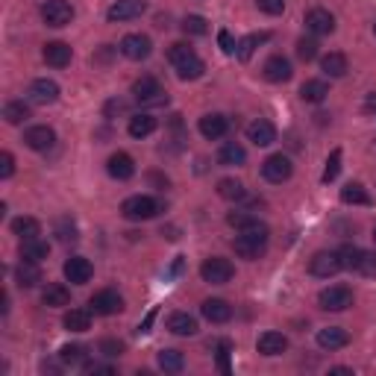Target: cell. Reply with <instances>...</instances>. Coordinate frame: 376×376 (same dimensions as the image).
I'll list each match as a JSON object with an SVG mask.
<instances>
[{
  "label": "cell",
  "mask_w": 376,
  "mask_h": 376,
  "mask_svg": "<svg viewBox=\"0 0 376 376\" xmlns=\"http://www.w3.org/2000/svg\"><path fill=\"white\" fill-rule=\"evenodd\" d=\"M197 129H200V135H203V138H209V141H218V138L227 135L229 121H227V118H223V115L212 112V115H203V118H200Z\"/></svg>",
  "instance_id": "cell-14"
},
{
  "label": "cell",
  "mask_w": 376,
  "mask_h": 376,
  "mask_svg": "<svg viewBox=\"0 0 376 376\" xmlns=\"http://www.w3.org/2000/svg\"><path fill=\"white\" fill-rule=\"evenodd\" d=\"M229 352H232V344L229 341H220L218 344V368H220V373H232V368H229Z\"/></svg>",
  "instance_id": "cell-47"
},
{
  "label": "cell",
  "mask_w": 376,
  "mask_h": 376,
  "mask_svg": "<svg viewBox=\"0 0 376 376\" xmlns=\"http://www.w3.org/2000/svg\"><path fill=\"white\" fill-rule=\"evenodd\" d=\"M359 274L361 276H376V253H368V250H361V258H359Z\"/></svg>",
  "instance_id": "cell-46"
},
{
  "label": "cell",
  "mask_w": 376,
  "mask_h": 376,
  "mask_svg": "<svg viewBox=\"0 0 376 376\" xmlns=\"http://www.w3.org/2000/svg\"><path fill=\"white\" fill-rule=\"evenodd\" d=\"M53 141H56V133H53V126H47V124H39V126H30L27 133H24V144H27L30 150H50L53 147Z\"/></svg>",
  "instance_id": "cell-12"
},
{
  "label": "cell",
  "mask_w": 376,
  "mask_h": 376,
  "mask_svg": "<svg viewBox=\"0 0 376 376\" xmlns=\"http://www.w3.org/2000/svg\"><path fill=\"white\" fill-rule=\"evenodd\" d=\"M156 118H153V115H147V112H141V115H133V118H129V135H133V138H147V135H153V133H156Z\"/></svg>",
  "instance_id": "cell-28"
},
{
  "label": "cell",
  "mask_w": 376,
  "mask_h": 376,
  "mask_svg": "<svg viewBox=\"0 0 376 376\" xmlns=\"http://www.w3.org/2000/svg\"><path fill=\"white\" fill-rule=\"evenodd\" d=\"M194 50H191V47H188L185 41H176V44H171V50H168V59H171V62L176 65V62H182V59L185 56H191Z\"/></svg>",
  "instance_id": "cell-50"
},
{
  "label": "cell",
  "mask_w": 376,
  "mask_h": 376,
  "mask_svg": "<svg viewBox=\"0 0 376 376\" xmlns=\"http://www.w3.org/2000/svg\"><path fill=\"white\" fill-rule=\"evenodd\" d=\"M267 39H270L267 32H250V35H244V39L238 41V50H235V53H238L241 62H250L253 50H256V47L262 44V41H267Z\"/></svg>",
  "instance_id": "cell-35"
},
{
  "label": "cell",
  "mask_w": 376,
  "mask_h": 376,
  "mask_svg": "<svg viewBox=\"0 0 376 376\" xmlns=\"http://www.w3.org/2000/svg\"><path fill=\"white\" fill-rule=\"evenodd\" d=\"M200 312H203V317L209 323H227L232 317V306L220 297H209V300H203V306H200Z\"/></svg>",
  "instance_id": "cell-17"
},
{
  "label": "cell",
  "mask_w": 376,
  "mask_h": 376,
  "mask_svg": "<svg viewBox=\"0 0 376 376\" xmlns=\"http://www.w3.org/2000/svg\"><path fill=\"white\" fill-rule=\"evenodd\" d=\"M121 212H124L126 220H150V218L159 215V203L153 197H147V194H135V197L124 200Z\"/></svg>",
  "instance_id": "cell-3"
},
{
  "label": "cell",
  "mask_w": 376,
  "mask_h": 376,
  "mask_svg": "<svg viewBox=\"0 0 376 376\" xmlns=\"http://www.w3.org/2000/svg\"><path fill=\"white\" fill-rule=\"evenodd\" d=\"M373 32H376V24H373Z\"/></svg>",
  "instance_id": "cell-59"
},
{
  "label": "cell",
  "mask_w": 376,
  "mask_h": 376,
  "mask_svg": "<svg viewBox=\"0 0 376 376\" xmlns=\"http://www.w3.org/2000/svg\"><path fill=\"white\" fill-rule=\"evenodd\" d=\"M326 94H329V86H326L323 79H306L303 86H300V97L306 103H323Z\"/></svg>",
  "instance_id": "cell-30"
},
{
  "label": "cell",
  "mask_w": 376,
  "mask_h": 376,
  "mask_svg": "<svg viewBox=\"0 0 376 376\" xmlns=\"http://www.w3.org/2000/svg\"><path fill=\"white\" fill-rule=\"evenodd\" d=\"M364 109H368V112H376V94H370V97L364 100Z\"/></svg>",
  "instance_id": "cell-57"
},
{
  "label": "cell",
  "mask_w": 376,
  "mask_h": 376,
  "mask_svg": "<svg viewBox=\"0 0 376 376\" xmlns=\"http://www.w3.org/2000/svg\"><path fill=\"white\" fill-rule=\"evenodd\" d=\"M218 194H220L223 200H244V197H247L244 182L232 180V176H227V180H220V182H218Z\"/></svg>",
  "instance_id": "cell-39"
},
{
  "label": "cell",
  "mask_w": 376,
  "mask_h": 376,
  "mask_svg": "<svg viewBox=\"0 0 376 376\" xmlns=\"http://www.w3.org/2000/svg\"><path fill=\"white\" fill-rule=\"evenodd\" d=\"M173 68H176V77H180L182 82H188V79H200V77L206 74V65H203V59H200L197 53L185 56L182 62H176Z\"/></svg>",
  "instance_id": "cell-24"
},
{
  "label": "cell",
  "mask_w": 376,
  "mask_h": 376,
  "mask_svg": "<svg viewBox=\"0 0 376 376\" xmlns=\"http://www.w3.org/2000/svg\"><path fill=\"white\" fill-rule=\"evenodd\" d=\"M86 368V373H115L112 364H97V361H91V364H82Z\"/></svg>",
  "instance_id": "cell-55"
},
{
  "label": "cell",
  "mask_w": 376,
  "mask_h": 376,
  "mask_svg": "<svg viewBox=\"0 0 376 376\" xmlns=\"http://www.w3.org/2000/svg\"><path fill=\"white\" fill-rule=\"evenodd\" d=\"M53 232H56V238L62 241V244H74V241L79 238L77 223L70 220V218H59V220H56V227H53Z\"/></svg>",
  "instance_id": "cell-41"
},
{
  "label": "cell",
  "mask_w": 376,
  "mask_h": 376,
  "mask_svg": "<svg viewBox=\"0 0 376 376\" xmlns=\"http://www.w3.org/2000/svg\"><path fill=\"white\" fill-rule=\"evenodd\" d=\"M218 44H220L223 53H235V50H238V44H235V39L229 35V30H220V32H218Z\"/></svg>",
  "instance_id": "cell-53"
},
{
  "label": "cell",
  "mask_w": 376,
  "mask_h": 376,
  "mask_svg": "<svg viewBox=\"0 0 376 376\" xmlns=\"http://www.w3.org/2000/svg\"><path fill=\"white\" fill-rule=\"evenodd\" d=\"M180 27H182L185 35H206V32H209L206 18H200V15H185Z\"/></svg>",
  "instance_id": "cell-42"
},
{
  "label": "cell",
  "mask_w": 376,
  "mask_h": 376,
  "mask_svg": "<svg viewBox=\"0 0 376 376\" xmlns=\"http://www.w3.org/2000/svg\"><path fill=\"white\" fill-rule=\"evenodd\" d=\"M244 162H247V150L241 144H235V141H227L218 150V164H223V168H235V164H244Z\"/></svg>",
  "instance_id": "cell-29"
},
{
  "label": "cell",
  "mask_w": 376,
  "mask_h": 376,
  "mask_svg": "<svg viewBox=\"0 0 376 376\" xmlns=\"http://www.w3.org/2000/svg\"><path fill=\"white\" fill-rule=\"evenodd\" d=\"M317 306L323 312H344L352 306V291L347 285H329L317 294Z\"/></svg>",
  "instance_id": "cell-5"
},
{
  "label": "cell",
  "mask_w": 376,
  "mask_h": 376,
  "mask_svg": "<svg viewBox=\"0 0 376 376\" xmlns=\"http://www.w3.org/2000/svg\"><path fill=\"white\" fill-rule=\"evenodd\" d=\"M144 9H147L144 0H118V3L109 6L106 18H109V21H133V18H138Z\"/></svg>",
  "instance_id": "cell-16"
},
{
  "label": "cell",
  "mask_w": 376,
  "mask_h": 376,
  "mask_svg": "<svg viewBox=\"0 0 376 376\" xmlns=\"http://www.w3.org/2000/svg\"><path fill=\"white\" fill-rule=\"evenodd\" d=\"M153 317H156V309H153V312H150V314L144 317V323L138 326V332H150V323H153Z\"/></svg>",
  "instance_id": "cell-56"
},
{
  "label": "cell",
  "mask_w": 376,
  "mask_h": 376,
  "mask_svg": "<svg viewBox=\"0 0 376 376\" xmlns=\"http://www.w3.org/2000/svg\"><path fill=\"white\" fill-rule=\"evenodd\" d=\"M88 309L94 314H118L124 309V300H121V294L112 291V288H106V291H97L94 297L88 300Z\"/></svg>",
  "instance_id": "cell-11"
},
{
  "label": "cell",
  "mask_w": 376,
  "mask_h": 376,
  "mask_svg": "<svg viewBox=\"0 0 376 376\" xmlns=\"http://www.w3.org/2000/svg\"><path fill=\"white\" fill-rule=\"evenodd\" d=\"M62 274H65V279L70 282V285H86V282L91 279V274H94V267H91V262L86 256H70L62 265Z\"/></svg>",
  "instance_id": "cell-10"
},
{
  "label": "cell",
  "mask_w": 376,
  "mask_h": 376,
  "mask_svg": "<svg viewBox=\"0 0 376 376\" xmlns=\"http://www.w3.org/2000/svg\"><path fill=\"white\" fill-rule=\"evenodd\" d=\"M121 53L126 59H133V62H144V59L153 53V41L141 32H129L121 39Z\"/></svg>",
  "instance_id": "cell-9"
},
{
  "label": "cell",
  "mask_w": 376,
  "mask_h": 376,
  "mask_svg": "<svg viewBox=\"0 0 376 376\" xmlns=\"http://www.w3.org/2000/svg\"><path fill=\"white\" fill-rule=\"evenodd\" d=\"M227 223L235 229H247V227H253V223H258V218L250 215V212H232V215L227 218Z\"/></svg>",
  "instance_id": "cell-45"
},
{
  "label": "cell",
  "mask_w": 376,
  "mask_h": 376,
  "mask_svg": "<svg viewBox=\"0 0 376 376\" xmlns=\"http://www.w3.org/2000/svg\"><path fill=\"white\" fill-rule=\"evenodd\" d=\"M133 97L141 106H162V103H168V94L162 91L159 79H153V77H141V79L133 82Z\"/></svg>",
  "instance_id": "cell-4"
},
{
  "label": "cell",
  "mask_w": 376,
  "mask_h": 376,
  "mask_svg": "<svg viewBox=\"0 0 376 376\" xmlns=\"http://www.w3.org/2000/svg\"><path fill=\"white\" fill-rule=\"evenodd\" d=\"M41 18L47 27H68L74 21V9H70L68 0H47L41 6Z\"/></svg>",
  "instance_id": "cell-8"
},
{
  "label": "cell",
  "mask_w": 376,
  "mask_h": 376,
  "mask_svg": "<svg viewBox=\"0 0 376 376\" xmlns=\"http://www.w3.org/2000/svg\"><path fill=\"white\" fill-rule=\"evenodd\" d=\"M373 241H376V227H373Z\"/></svg>",
  "instance_id": "cell-58"
},
{
  "label": "cell",
  "mask_w": 376,
  "mask_h": 376,
  "mask_svg": "<svg viewBox=\"0 0 376 376\" xmlns=\"http://www.w3.org/2000/svg\"><path fill=\"white\" fill-rule=\"evenodd\" d=\"M256 6L265 12V15H282L285 9V0H256Z\"/></svg>",
  "instance_id": "cell-51"
},
{
  "label": "cell",
  "mask_w": 376,
  "mask_h": 376,
  "mask_svg": "<svg viewBox=\"0 0 376 376\" xmlns=\"http://www.w3.org/2000/svg\"><path fill=\"white\" fill-rule=\"evenodd\" d=\"M267 235H270V229L265 227L262 220L253 223V227H247V229H241V235L232 241L235 256L247 258V262H256V258H262L265 250H267Z\"/></svg>",
  "instance_id": "cell-1"
},
{
  "label": "cell",
  "mask_w": 376,
  "mask_h": 376,
  "mask_svg": "<svg viewBox=\"0 0 376 376\" xmlns=\"http://www.w3.org/2000/svg\"><path fill=\"white\" fill-rule=\"evenodd\" d=\"M306 30L314 32V35H329V32H335V18H332V12H326V9H309V12H306Z\"/></svg>",
  "instance_id": "cell-13"
},
{
  "label": "cell",
  "mask_w": 376,
  "mask_h": 376,
  "mask_svg": "<svg viewBox=\"0 0 376 376\" xmlns=\"http://www.w3.org/2000/svg\"><path fill=\"white\" fill-rule=\"evenodd\" d=\"M126 112V100H109L103 106V115L106 118H115V115H124Z\"/></svg>",
  "instance_id": "cell-54"
},
{
  "label": "cell",
  "mask_w": 376,
  "mask_h": 376,
  "mask_svg": "<svg viewBox=\"0 0 376 376\" xmlns=\"http://www.w3.org/2000/svg\"><path fill=\"white\" fill-rule=\"evenodd\" d=\"M12 232H15L21 241H30V238H39L41 235V223L35 218H15L12 220Z\"/></svg>",
  "instance_id": "cell-32"
},
{
  "label": "cell",
  "mask_w": 376,
  "mask_h": 376,
  "mask_svg": "<svg viewBox=\"0 0 376 376\" xmlns=\"http://www.w3.org/2000/svg\"><path fill=\"white\" fill-rule=\"evenodd\" d=\"M247 138H250L256 147H267L276 141V126L270 121H265V118H256V121L247 126Z\"/></svg>",
  "instance_id": "cell-15"
},
{
  "label": "cell",
  "mask_w": 376,
  "mask_h": 376,
  "mask_svg": "<svg viewBox=\"0 0 376 376\" xmlns=\"http://www.w3.org/2000/svg\"><path fill=\"white\" fill-rule=\"evenodd\" d=\"M59 361L70 364V368H77V364H86V347H82V344H65L62 350H59Z\"/></svg>",
  "instance_id": "cell-38"
},
{
  "label": "cell",
  "mask_w": 376,
  "mask_h": 376,
  "mask_svg": "<svg viewBox=\"0 0 376 376\" xmlns=\"http://www.w3.org/2000/svg\"><path fill=\"white\" fill-rule=\"evenodd\" d=\"M159 368L168 370V373H180L185 368V359L180 350H162L159 352Z\"/></svg>",
  "instance_id": "cell-37"
},
{
  "label": "cell",
  "mask_w": 376,
  "mask_h": 376,
  "mask_svg": "<svg viewBox=\"0 0 376 376\" xmlns=\"http://www.w3.org/2000/svg\"><path fill=\"white\" fill-rule=\"evenodd\" d=\"M50 256V244L41 241V238H30V241H21V258H30V262H44Z\"/></svg>",
  "instance_id": "cell-31"
},
{
  "label": "cell",
  "mask_w": 376,
  "mask_h": 376,
  "mask_svg": "<svg viewBox=\"0 0 376 376\" xmlns=\"http://www.w3.org/2000/svg\"><path fill=\"white\" fill-rule=\"evenodd\" d=\"M341 267H344V265H341L338 250H321V253H314V256H312V262H309L312 276H321V279L335 276Z\"/></svg>",
  "instance_id": "cell-7"
},
{
  "label": "cell",
  "mask_w": 376,
  "mask_h": 376,
  "mask_svg": "<svg viewBox=\"0 0 376 376\" xmlns=\"http://www.w3.org/2000/svg\"><path fill=\"white\" fill-rule=\"evenodd\" d=\"M338 173H341V150L335 147L332 153H329V159H326V168H323V176H321V180L329 185V182H332Z\"/></svg>",
  "instance_id": "cell-43"
},
{
  "label": "cell",
  "mask_w": 376,
  "mask_h": 376,
  "mask_svg": "<svg viewBox=\"0 0 376 376\" xmlns=\"http://www.w3.org/2000/svg\"><path fill=\"white\" fill-rule=\"evenodd\" d=\"M291 173H294V164H291L288 156H282V153H274V156H267L262 162V176L267 182H274V185L291 180Z\"/></svg>",
  "instance_id": "cell-6"
},
{
  "label": "cell",
  "mask_w": 376,
  "mask_h": 376,
  "mask_svg": "<svg viewBox=\"0 0 376 376\" xmlns=\"http://www.w3.org/2000/svg\"><path fill=\"white\" fill-rule=\"evenodd\" d=\"M97 350L103 352V356H109V359H115V356H121V352H124V344H121V341H115V338H103Z\"/></svg>",
  "instance_id": "cell-49"
},
{
  "label": "cell",
  "mask_w": 376,
  "mask_h": 376,
  "mask_svg": "<svg viewBox=\"0 0 376 376\" xmlns=\"http://www.w3.org/2000/svg\"><path fill=\"white\" fill-rule=\"evenodd\" d=\"M15 279H18L21 288H35V285L41 282V267H39V262H30V258H24V262L18 265V270H15Z\"/></svg>",
  "instance_id": "cell-27"
},
{
  "label": "cell",
  "mask_w": 376,
  "mask_h": 376,
  "mask_svg": "<svg viewBox=\"0 0 376 376\" xmlns=\"http://www.w3.org/2000/svg\"><path fill=\"white\" fill-rule=\"evenodd\" d=\"M30 100L39 106H50L59 100V86L53 79H35L30 86Z\"/></svg>",
  "instance_id": "cell-21"
},
{
  "label": "cell",
  "mask_w": 376,
  "mask_h": 376,
  "mask_svg": "<svg viewBox=\"0 0 376 376\" xmlns=\"http://www.w3.org/2000/svg\"><path fill=\"white\" fill-rule=\"evenodd\" d=\"M168 329L180 338H191V335H197V321L188 312H173L168 317Z\"/></svg>",
  "instance_id": "cell-25"
},
{
  "label": "cell",
  "mask_w": 376,
  "mask_h": 376,
  "mask_svg": "<svg viewBox=\"0 0 376 376\" xmlns=\"http://www.w3.org/2000/svg\"><path fill=\"white\" fill-rule=\"evenodd\" d=\"M256 350L262 352V356H279V352H285L288 350V338L282 335V332H262L258 335V341H256Z\"/></svg>",
  "instance_id": "cell-20"
},
{
  "label": "cell",
  "mask_w": 376,
  "mask_h": 376,
  "mask_svg": "<svg viewBox=\"0 0 376 376\" xmlns=\"http://www.w3.org/2000/svg\"><path fill=\"white\" fill-rule=\"evenodd\" d=\"M262 74H265L267 82H288L294 70H291V62L285 56H270L262 68Z\"/></svg>",
  "instance_id": "cell-19"
},
{
  "label": "cell",
  "mask_w": 376,
  "mask_h": 376,
  "mask_svg": "<svg viewBox=\"0 0 376 376\" xmlns=\"http://www.w3.org/2000/svg\"><path fill=\"white\" fill-rule=\"evenodd\" d=\"M297 56L303 59V62H312V59L317 56V41L314 39H300L297 41Z\"/></svg>",
  "instance_id": "cell-48"
},
{
  "label": "cell",
  "mask_w": 376,
  "mask_h": 376,
  "mask_svg": "<svg viewBox=\"0 0 376 376\" xmlns=\"http://www.w3.org/2000/svg\"><path fill=\"white\" fill-rule=\"evenodd\" d=\"M62 326L68 332H88L91 329V309H70L62 317Z\"/></svg>",
  "instance_id": "cell-26"
},
{
  "label": "cell",
  "mask_w": 376,
  "mask_h": 376,
  "mask_svg": "<svg viewBox=\"0 0 376 376\" xmlns=\"http://www.w3.org/2000/svg\"><path fill=\"white\" fill-rule=\"evenodd\" d=\"M338 256H341V265H344L347 270H356L359 267V258H361V250H359V247H352V244H344L338 250Z\"/></svg>",
  "instance_id": "cell-44"
},
{
  "label": "cell",
  "mask_w": 376,
  "mask_h": 376,
  "mask_svg": "<svg viewBox=\"0 0 376 376\" xmlns=\"http://www.w3.org/2000/svg\"><path fill=\"white\" fill-rule=\"evenodd\" d=\"M200 276H203V282H209V285H227V282L235 276V267H232L229 258L212 256L200 265Z\"/></svg>",
  "instance_id": "cell-2"
},
{
  "label": "cell",
  "mask_w": 376,
  "mask_h": 376,
  "mask_svg": "<svg viewBox=\"0 0 376 376\" xmlns=\"http://www.w3.org/2000/svg\"><path fill=\"white\" fill-rule=\"evenodd\" d=\"M41 56H44V62L50 68H65V65H70L74 50H70V44H65V41H50V44H44Z\"/></svg>",
  "instance_id": "cell-22"
},
{
  "label": "cell",
  "mask_w": 376,
  "mask_h": 376,
  "mask_svg": "<svg viewBox=\"0 0 376 376\" xmlns=\"http://www.w3.org/2000/svg\"><path fill=\"white\" fill-rule=\"evenodd\" d=\"M317 344L323 350H341L350 344V335H347V329H341V326H326L317 332Z\"/></svg>",
  "instance_id": "cell-23"
},
{
  "label": "cell",
  "mask_w": 376,
  "mask_h": 376,
  "mask_svg": "<svg viewBox=\"0 0 376 376\" xmlns=\"http://www.w3.org/2000/svg\"><path fill=\"white\" fill-rule=\"evenodd\" d=\"M27 118H30V106L24 100H9L3 106V121L6 124H21V121H27Z\"/></svg>",
  "instance_id": "cell-36"
},
{
  "label": "cell",
  "mask_w": 376,
  "mask_h": 376,
  "mask_svg": "<svg viewBox=\"0 0 376 376\" xmlns=\"http://www.w3.org/2000/svg\"><path fill=\"white\" fill-rule=\"evenodd\" d=\"M12 173H15V159H12V153H0V180H9Z\"/></svg>",
  "instance_id": "cell-52"
},
{
  "label": "cell",
  "mask_w": 376,
  "mask_h": 376,
  "mask_svg": "<svg viewBox=\"0 0 376 376\" xmlns=\"http://www.w3.org/2000/svg\"><path fill=\"white\" fill-rule=\"evenodd\" d=\"M106 171H109V176L112 180H129V176L135 173V162H133V156L129 153H112L109 156V162H106Z\"/></svg>",
  "instance_id": "cell-18"
},
{
  "label": "cell",
  "mask_w": 376,
  "mask_h": 376,
  "mask_svg": "<svg viewBox=\"0 0 376 376\" xmlns=\"http://www.w3.org/2000/svg\"><path fill=\"white\" fill-rule=\"evenodd\" d=\"M41 300H44V306H50V309H62V306L70 303V291L65 285H59V282H53V285L44 288Z\"/></svg>",
  "instance_id": "cell-33"
},
{
  "label": "cell",
  "mask_w": 376,
  "mask_h": 376,
  "mask_svg": "<svg viewBox=\"0 0 376 376\" xmlns=\"http://www.w3.org/2000/svg\"><path fill=\"white\" fill-rule=\"evenodd\" d=\"M341 200L344 203H352V206H370V194L364 191L361 182H347L341 188Z\"/></svg>",
  "instance_id": "cell-34"
},
{
  "label": "cell",
  "mask_w": 376,
  "mask_h": 376,
  "mask_svg": "<svg viewBox=\"0 0 376 376\" xmlns=\"http://www.w3.org/2000/svg\"><path fill=\"white\" fill-rule=\"evenodd\" d=\"M321 65L329 77H344L347 74V56L344 53H326Z\"/></svg>",
  "instance_id": "cell-40"
}]
</instances>
